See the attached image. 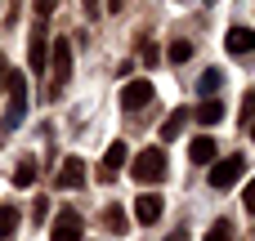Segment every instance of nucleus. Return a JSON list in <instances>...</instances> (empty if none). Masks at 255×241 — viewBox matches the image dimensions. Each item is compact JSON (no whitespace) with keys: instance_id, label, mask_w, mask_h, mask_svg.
Listing matches in <instances>:
<instances>
[{"instance_id":"nucleus-21","label":"nucleus","mask_w":255,"mask_h":241,"mask_svg":"<svg viewBox=\"0 0 255 241\" xmlns=\"http://www.w3.org/2000/svg\"><path fill=\"white\" fill-rule=\"evenodd\" d=\"M242 121H247V125L255 121V89H247V94H242Z\"/></svg>"},{"instance_id":"nucleus-27","label":"nucleus","mask_w":255,"mask_h":241,"mask_svg":"<svg viewBox=\"0 0 255 241\" xmlns=\"http://www.w3.org/2000/svg\"><path fill=\"white\" fill-rule=\"evenodd\" d=\"M166 241H188V233H170V237H166Z\"/></svg>"},{"instance_id":"nucleus-26","label":"nucleus","mask_w":255,"mask_h":241,"mask_svg":"<svg viewBox=\"0 0 255 241\" xmlns=\"http://www.w3.org/2000/svg\"><path fill=\"white\" fill-rule=\"evenodd\" d=\"M4 76H9V67H4V58H0V89H4Z\"/></svg>"},{"instance_id":"nucleus-16","label":"nucleus","mask_w":255,"mask_h":241,"mask_svg":"<svg viewBox=\"0 0 255 241\" xmlns=\"http://www.w3.org/2000/svg\"><path fill=\"white\" fill-rule=\"evenodd\" d=\"M103 224H108L112 233H126V210H121V206H108V210H103Z\"/></svg>"},{"instance_id":"nucleus-29","label":"nucleus","mask_w":255,"mask_h":241,"mask_svg":"<svg viewBox=\"0 0 255 241\" xmlns=\"http://www.w3.org/2000/svg\"><path fill=\"white\" fill-rule=\"evenodd\" d=\"M206 4H211V0H206Z\"/></svg>"},{"instance_id":"nucleus-3","label":"nucleus","mask_w":255,"mask_h":241,"mask_svg":"<svg viewBox=\"0 0 255 241\" xmlns=\"http://www.w3.org/2000/svg\"><path fill=\"white\" fill-rule=\"evenodd\" d=\"M130 170H134V179H139V183H161V179H166V170H170V161H166V152H161V148H143V152L134 157V165H130Z\"/></svg>"},{"instance_id":"nucleus-13","label":"nucleus","mask_w":255,"mask_h":241,"mask_svg":"<svg viewBox=\"0 0 255 241\" xmlns=\"http://www.w3.org/2000/svg\"><path fill=\"white\" fill-rule=\"evenodd\" d=\"M197 121H202V125H220V121H224V103H220V98H206V103L197 107Z\"/></svg>"},{"instance_id":"nucleus-5","label":"nucleus","mask_w":255,"mask_h":241,"mask_svg":"<svg viewBox=\"0 0 255 241\" xmlns=\"http://www.w3.org/2000/svg\"><path fill=\"white\" fill-rule=\"evenodd\" d=\"M148 103H152V85H148V80L121 85V107H126V112H139V107H148Z\"/></svg>"},{"instance_id":"nucleus-22","label":"nucleus","mask_w":255,"mask_h":241,"mask_svg":"<svg viewBox=\"0 0 255 241\" xmlns=\"http://www.w3.org/2000/svg\"><path fill=\"white\" fill-rule=\"evenodd\" d=\"M242 206H247V215H255V179L247 183V192H242Z\"/></svg>"},{"instance_id":"nucleus-10","label":"nucleus","mask_w":255,"mask_h":241,"mask_svg":"<svg viewBox=\"0 0 255 241\" xmlns=\"http://www.w3.org/2000/svg\"><path fill=\"white\" fill-rule=\"evenodd\" d=\"M85 183V161L81 157H67L63 170H58V188H81Z\"/></svg>"},{"instance_id":"nucleus-14","label":"nucleus","mask_w":255,"mask_h":241,"mask_svg":"<svg viewBox=\"0 0 255 241\" xmlns=\"http://www.w3.org/2000/svg\"><path fill=\"white\" fill-rule=\"evenodd\" d=\"M188 116H193V112H188V107H175V112H170V121H166V125H161V139H175V134H179V130H184V121H188Z\"/></svg>"},{"instance_id":"nucleus-2","label":"nucleus","mask_w":255,"mask_h":241,"mask_svg":"<svg viewBox=\"0 0 255 241\" xmlns=\"http://www.w3.org/2000/svg\"><path fill=\"white\" fill-rule=\"evenodd\" d=\"M4 89H9V107H4V130H13L22 116H27V76L22 72H9L4 76Z\"/></svg>"},{"instance_id":"nucleus-11","label":"nucleus","mask_w":255,"mask_h":241,"mask_svg":"<svg viewBox=\"0 0 255 241\" xmlns=\"http://www.w3.org/2000/svg\"><path fill=\"white\" fill-rule=\"evenodd\" d=\"M27 49H31V72H45L49 67V40H45V31H31Z\"/></svg>"},{"instance_id":"nucleus-25","label":"nucleus","mask_w":255,"mask_h":241,"mask_svg":"<svg viewBox=\"0 0 255 241\" xmlns=\"http://www.w3.org/2000/svg\"><path fill=\"white\" fill-rule=\"evenodd\" d=\"M108 13H121V0H108Z\"/></svg>"},{"instance_id":"nucleus-23","label":"nucleus","mask_w":255,"mask_h":241,"mask_svg":"<svg viewBox=\"0 0 255 241\" xmlns=\"http://www.w3.org/2000/svg\"><path fill=\"white\" fill-rule=\"evenodd\" d=\"M31 4H36V13H40V18H49V13L58 9V0H31Z\"/></svg>"},{"instance_id":"nucleus-17","label":"nucleus","mask_w":255,"mask_h":241,"mask_svg":"<svg viewBox=\"0 0 255 241\" xmlns=\"http://www.w3.org/2000/svg\"><path fill=\"white\" fill-rule=\"evenodd\" d=\"M13 228H18V210L0 206V237H13Z\"/></svg>"},{"instance_id":"nucleus-28","label":"nucleus","mask_w":255,"mask_h":241,"mask_svg":"<svg viewBox=\"0 0 255 241\" xmlns=\"http://www.w3.org/2000/svg\"><path fill=\"white\" fill-rule=\"evenodd\" d=\"M251 139H255V121H251Z\"/></svg>"},{"instance_id":"nucleus-15","label":"nucleus","mask_w":255,"mask_h":241,"mask_svg":"<svg viewBox=\"0 0 255 241\" xmlns=\"http://www.w3.org/2000/svg\"><path fill=\"white\" fill-rule=\"evenodd\" d=\"M36 183V161H18V170H13V188H31Z\"/></svg>"},{"instance_id":"nucleus-8","label":"nucleus","mask_w":255,"mask_h":241,"mask_svg":"<svg viewBox=\"0 0 255 241\" xmlns=\"http://www.w3.org/2000/svg\"><path fill=\"white\" fill-rule=\"evenodd\" d=\"M126 161H130V148H126V143L117 139V143H112V148L103 152V165H99V179H112V174H117V170H121Z\"/></svg>"},{"instance_id":"nucleus-7","label":"nucleus","mask_w":255,"mask_h":241,"mask_svg":"<svg viewBox=\"0 0 255 241\" xmlns=\"http://www.w3.org/2000/svg\"><path fill=\"white\" fill-rule=\"evenodd\" d=\"M224 49H229V54H238V58H247V54L255 49V31H251V27H229Z\"/></svg>"},{"instance_id":"nucleus-12","label":"nucleus","mask_w":255,"mask_h":241,"mask_svg":"<svg viewBox=\"0 0 255 241\" xmlns=\"http://www.w3.org/2000/svg\"><path fill=\"white\" fill-rule=\"evenodd\" d=\"M188 157H193V165H211L215 161V139H193Z\"/></svg>"},{"instance_id":"nucleus-1","label":"nucleus","mask_w":255,"mask_h":241,"mask_svg":"<svg viewBox=\"0 0 255 241\" xmlns=\"http://www.w3.org/2000/svg\"><path fill=\"white\" fill-rule=\"evenodd\" d=\"M49 58H54V72H49V85H45V98H63L67 80H72V40L58 36L49 45Z\"/></svg>"},{"instance_id":"nucleus-20","label":"nucleus","mask_w":255,"mask_h":241,"mask_svg":"<svg viewBox=\"0 0 255 241\" xmlns=\"http://www.w3.org/2000/svg\"><path fill=\"white\" fill-rule=\"evenodd\" d=\"M188 54H193L188 40H170V63H188Z\"/></svg>"},{"instance_id":"nucleus-9","label":"nucleus","mask_w":255,"mask_h":241,"mask_svg":"<svg viewBox=\"0 0 255 241\" xmlns=\"http://www.w3.org/2000/svg\"><path fill=\"white\" fill-rule=\"evenodd\" d=\"M134 219H139V224H157V219H161V197H157V192H139Z\"/></svg>"},{"instance_id":"nucleus-24","label":"nucleus","mask_w":255,"mask_h":241,"mask_svg":"<svg viewBox=\"0 0 255 241\" xmlns=\"http://www.w3.org/2000/svg\"><path fill=\"white\" fill-rule=\"evenodd\" d=\"M81 9H85V18H103L99 13V0H81Z\"/></svg>"},{"instance_id":"nucleus-19","label":"nucleus","mask_w":255,"mask_h":241,"mask_svg":"<svg viewBox=\"0 0 255 241\" xmlns=\"http://www.w3.org/2000/svg\"><path fill=\"white\" fill-rule=\"evenodd\" d=\"M197 89L206 94V98H215V89H220V72L211 67V72H202V80H197Z\"/></svg>"},{"instance_id":"nucleus-6","label":"nucleus","mask_w":255,"mask_h":241,"mask_svg":"<svg viewBox=\"0 0 255 241\" xmlns=\"http://www.w3.org/2000/svg\"><path fill=\"white\" fill-rule=\"evenodd\" d=\"M49 241H81V215H76V210H63V215L54 219Z\"/></svg>"},{"instance_id":"nucleus-4","label":"nucleus","mask_w":255,"mask_h":241,"mask_svg":"<svg viewBox=\"0 0 255 241\" xmlns=\"http://www.w3.org/2000/svg\"><path fill=\"white\" fill-rule=\"evenodd\" d=\"M242 174H247V157H229V161H211V174H206V179H211L215 192H224V188H233Z\"/></svg>"},{"instance_id":"nucleus-18","label":"nucleus","mask_w":255,"mask_h":241,"mask_svg":"<svg viewBox=\"0 0 255 241\" xmlns=\"http://www.w3.org/2000/svg\"><path fill=\"white\" fill-rule=\"evenodd\" d=\"M206 241H233V224H229V219H215L211 233H206Z\"/></svg>"}]
</instances>
